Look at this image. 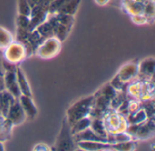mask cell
<instances>
[{"label":"cell","instance_id":"6da1fadb","mask_svg":"<svg viewBox=\"0 0 155 151\" xmlns=\"http://www.w3.org/2000/svg\"><path fill=\"white\" fill-rule=\"evenodd\" d=\"M94 97H89L84 99H82L75 104H74L67 110V121L72 126L74 123L78 121L79 119L86 117V115L90 112L91 107L93 106Z\"/></svg>","mask_w":155,"mask_h":151},{"label":"cell","instance_id":"7a4b0ae2","mask_svg":"<svg viewBox=\"0 0 155 151\" xmlns=\"http://www.w3.org/2000/svg\"><path fill=\"white\" fill-rule=\"evenodd\" d=\"M71 128L67 119L65 118L63 122V127L57 139L56 148L58 150H72L74 149V141L72 139Z\"/></svg>","mask_w":155,"mask_h":151},{"label":"cell","instance_id":"3957f363","mask_svg":"<svg viewBox=\"0 0 155 151\" xmlns=\"http://www.w3.org/2000/svg\"><path fill=\"white\" fill-rule=\"evenodd\" d=\"M25 113L23 109V108L20 105V102L18 98H15L11 107L9 108V110L6 114L5 118L11 123L15 125L21 124L25 119Z\"/></svg>","mask_w":155,"mask_h":151},{"label":"cell","instance_id":"277c9868","mask_svg":"<svg viewBox=\"0 0 155 151\" xmlns=\"http://www.w3.org/2000/svg\"><path fill=\"white\" fill-rule=\"evenodd\" d=\"M4 81H5V88L11 95H13L15 98H18L21 96V92L17 84L15 71L14 70H7L4 75Z\"/></svg>","mask_w":155,"mask_h":151},{"label":"cell","instance_id":"5b68a950","mask_svg":"<svg viewBox=\"0 0 155 151\" xmlns=\"http://www.w3.org/2000/svg\"><path fill=\"white\" fill-rule=\"evenodd\" d=\"M59 49V41L56 40L54 37L48 38L46 41H45L43 44H41V46L38 47V53L44 57H51L54 55Z\"/></svg>","mask_w":155,"mask_h":151},{"label":"cell","instance_id":"8992f818","mask_svg":"<svg viewBox=\"0 0 155 151\" xmlns=\"http://www.w3.org/2000/svg\"><path fill=\"white\" fill-rule=\"evenodd\" d=\"M74 140L76 142L80 141H97V142H108L107 138H102L96 135L90 128L74 135Z\"/></svg>","mask_w":155,"mask_h":151},{"label":"cell","instance_id":"52a82bcc","mask_svg":"<svg viewBox=\"0 0 155 151\" xmlns=\"http://www.w3.org/2000/svg\"><path fill=\"white\" fill-rule=\"evenodd\" d=\"M18 100L20 102L21 107L23 108L25 115L28 118H34L35 116L37 113V109H36L35 106L34 105V102L31 99V97L25 96V95H21L18 98Z\"/></svg>","mask_w":155,"mask_h":151},{"label":"cell","instance_id":"ba28073f","mask_svg":"<svg viewBox=\"0 0 155 151\" xmlns=\"http://www.w3.org/2000/svg\"><path fill=\"white\" fill-rule=\"evenodd\" d=\"M15 98L11 95L7 90L0 91V114L3 117H6V114L9 110V108L15 101Z\"/></svg>","mask_w":155,"mask_h":151},{"label":"cell","instance_id":"9c48e42d","mask_svg":"<svg viewBox=\"0 0 155 151\" xmlns=\"http://www.w3.org/2000/svg\"><path fill=\"white\" fill-rule=\"evenodd\" d=\"M77 145L84 150H104L112 149V144H106V142L97 141H80Z\"/></svg>","mask_w":155,"mask_h":151},{"label":"cell","instance_id":"30bf717a","mask_svg":"<svg viewBox=\"0 0 155 151\" xmlns=\"http://www.w3.org/2000/svg\"><path fill=\"white\" fill-rule=\"evenodd\" d=\"M15 75H16L17 84H18L21 95L31 97V90H30L29 85L27 83V80H26L24 73L22 72V70L19 67L15 68Z\"/></svg>","mask_w":155,"mask_h":151},{"label":"cell","instance_id":"8fae6325","mask_svg":"<svg viewBox=\"0 0 155 151\" xmlns=\"http://www.w3.org/2000/svg\"><path fill=\"white\" fill-rule=\"evenodd\" d=\"M54 26H55V22L54 24L51 21L43 23L42 25L38 26L37 32L44 38H51L54 36Z\"/></svg>","mask_w":155,"mask_h":151},{"label":"cell","instance_id":"7c38bea8","mask_svg":"<svg viewBox=\"0 0 155 151\" xmlns=\"http://www.w3.org/2000/svg\"><path fill=\"white\" fill-rule=\"evenodd\" d=\"M90 125H91V120L88 118L84 117L71 126V134L74 136L81 131H84V129L90 128Z\"/></svg>","mask_w":155,"mask_h":151},{"label":"cell","instance_id":"4fadbf2b","mask_svg":"<svg viewBox=\"0 0 155 151\" xmlns=\"http://www.w3.org/2000/svg\"><path fill=\"white\" fill-rule=\"evenodd\" d=\"M90 129L98 136L102 137V138H107V134H106V130H105V127L104 124L103 123L102 120L100 119H94L93 122L91 121V125H90Z\"/></svg>","mask_w":155,"mask_h":151},{"label":"cell","instance_id":"5bb4252c","mask_svg":"<svg viewBox=\"0 0 155 151\" xmlns=\"http://www.w3.org/2000/svg\"><path fill=\"white\" fill-rule=\"evenodd\" d=\"M154 71V61L153 59H146L140 66V73L143 76H152Z\"/></svg>","mask_w":155,"mask_h":151},{"label":"cell","instance_id":"9a60e30c","mask_svg":"<svg viewBox=\"0 0 155 151\" xmlns=\"http://www.w3.org/2000/svg\"><path fill=\"white\" fill-rule=\"evenodd\" d=\"M146 116L147 115L144 110H140L138 113L130 118V121L132 124H140L146 119Z\"/></svg>","mask_w":155,"mask_h":151},{"label":"cell","instance_id":"2e32d148","mask_svg":"<svg viewBox=\"0 0 155 151\" xmlns=\"http://www.w3.org/2000/svg\"><path fill=\"white\" fill-rule=\"evenodd\" d=\"M19 12L23 15L29 16L31 12V7L27 2V0H20L19 3Z\"/></svg>","mask_w":155,"mask_h":151},{"label":"cell","instance_id":"e0dca14e","mask_svg":"<svg viewBox=\"0 0 155 151\" xmlns=\"http://www.w3.org/2000/svg\"><path fill=\"white\" fill-rule=\"evenodd\" d=\"M53 0H27L29 5L31 8L35 7V6H46L48 5H50V3Z\"/></svg>","mask_w":155,"mask_h":151},{"label":"cell","instance_id":"ac0fdd59","mask_svg":"<svg viewBox=\"0 0 155 151\" xmlns=\"http://www.w3.org/2000/svg\"><path fill=\"white\" fill-rule=\"evenodd\" d=\"M17 22H18V26H19V27L27 29V28H28V26H29L30 18H29L28 16H26V15H21L18 17Z\"/></svg>","mask_w":155,"mask_h":151},{"label":"cell","instance_id":"d6986e66","mask_svg":"<svg viewBox=\"0 0 155 151\" xmlns=\"http://www.w3.org/2000/svg\"><path fill=\"white\" fill-rule=\"evenodd\" d=\"M114 140L118 143L120 142H126V141H130L131 140V137L126 134V133H117L114 136Z\"/></svg>","mask_w":155,"mask_h":151},{"label":"cell","instance_id":"ffe728a7","mask_svg":"<svg viewBox=\"0 0 155 151\" xmlns=\"http://www.w3.org/2000/svg\"><path fill=\"white\" fill-rule=\"evenodd\" d=\"M5 89V81H4V74L0 70V91H3Z\"/></svg>","mask_w":155,"mask_h":151},{"label":"cell","instance_id":"44dd1931","mask_svg":"<svg viewBox=\"0 0 155 151\" xmlns=\"http://www.w3.org/2000/svg\"><path fill=\"white\" fill-rule=\"evenodd\" d=\"M4 150V146H3V144L0 142V151Z\"/></svg>","mask_w":155,"mask_h":151}]
</instances>
